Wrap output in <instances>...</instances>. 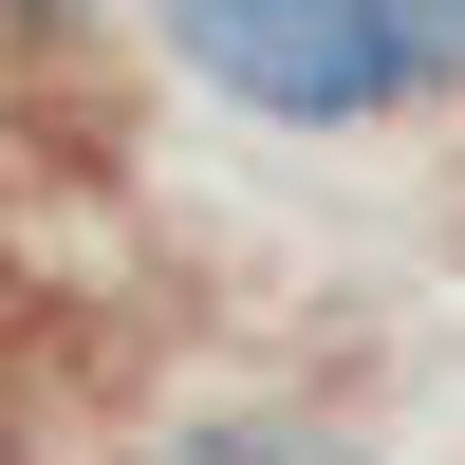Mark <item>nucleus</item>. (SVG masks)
Wrapping results in <instances>:
<instances>
[{"mask_svg":"<svg viewBox=\"0 0 465 465\" xmlns=\"http://www.w3.org/2000/svg\"><path fill=\"white\" fill-rule=\"evenodd\" d=\"M168 19V56L205 74L223 112H261V131H372V112L429 94V56L391 37V0H149Z\"/></svg>","mask_w":465,"mask_h":465,"instance_id":"f257e3e1","label":"nucleus"},{"mask_svg":"<svg viewBox=\"0 0 465 465\" xmlns=\"http://www.w3.org/2000/svg\"><path fill=\"white\" fill-rule=\"evenodd\" d=\"M391 37H410V56L447 74V56H465V0H391Z\"/></svg>","mask_w":465,"mask_h":465,"instance_id":"20e7f679","label":"nucleus"},{"mask_svg":"<svg viewBox=\"0 0 465 465\" xmlns=\"http://www.w3.org/2000/svg\"><path fill=\"white\" fill-rule=\"evenodd\" d=\"M168 465H372V447H317V429H280V410H261V429H186Z\"/></svg>","mask_w":465,"mask_h":465,"instance_id":"7ed1b4c3","label":"nucleus"},{"mask_svg":"<svg viewBox=\"0 0 465 465\" xmlns=\"http://www.w3.org/2000/svg\"><path fill=\"white\" fill-rule=\"evenodd\" d=\"M131 168V74L74 0H0V205H56V186Z\"/></svg>","mask_w":465,"mask_h":465,"instance_id":"f03ea898","label":"nucleus"}]
</instances>
